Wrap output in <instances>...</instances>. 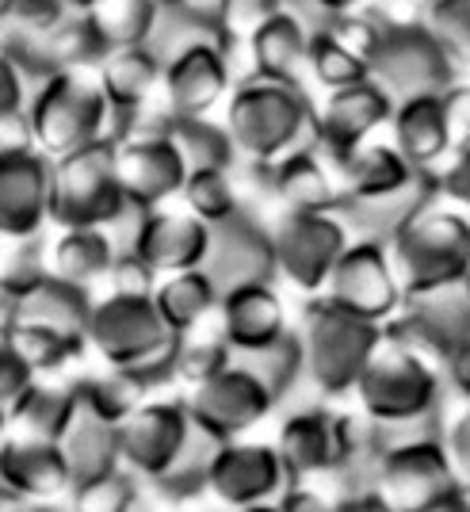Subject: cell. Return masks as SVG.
Returning <instances> with one entry per match:
<instances>
[{"instance_id":"cell-44","label":"cell","mask_w":470,"mask_h":512,"mask_svg":"<svg viewBox=\"0 0 470 512\" xmlns=\"http://www.w3.org/2000/svg\"><path fill=\"white\" fill-rule=\"evenodd\" d=\"M436 436L448 451L455 486H459V493L470 497V402H463L448 421H436Z\"/></svg>"},{"instance_id":"cell-59","label":"cell","mask_w":470,"mask_h":512,"mask_svg":"<svg viewBox=\"0 0 470 512\" xmlns=\"http://www.w3.org/2000/svg\"><path fill=\"white\" fill-rule=\"evenodd\" d=\"M463 291H467V299H470V276L463 279Z\"/></svg>"},{"instance_id":"cell-57","label":"cell","mask_w":470,"mask_h":512,"mask_svg":"<svg viewBox=\"0 0 470 512\" xmlns=\"http://www.w3.org/2000/svg\"><path fill=\"white\" fill-rule=\"evenodd\" d=\"M234 512H279L276 505H249V509H234Z\"/></svg>"},{"instance_id":"cell-31","label":"cell","mask_w":470,"mask_h":512,"mask_svg":"<svg viewBox=\"0 0 470 512\" xmlns=\"http://www.w3.org/2000/svg\"><path fill=\"white\" fill-rule=\"evenodd\" d=\"M73 409H77V386L65 390V386L31 383L20 402L8 409V432H12V440L58 444Z\"/></svg>"},{"instance_id":"cell-38","label":"cell","mask_w":470,"mask_h":512,"mask_svg":"<svg viewBox=\"0 0 470 512\" xmlns=\"http://www.w3.org/2000/svg\"><path fill=\"white\" fill-rule=\"evenodd\" d=\"M73 12L62 0H0V35L4 46H31L50 35Z\"/></svg>"},{"instance_id":"cell-48","label":"cell","mask_w":470,"mask_h":512,"mask_svg":"<svg viewBox=\"0 0 470 512\" xmlns=\"http://www.w3.org/2000/svg\"><path fill=\"white\" fill-rule=\"evenodd\" d=\"M440 115H444V127H448L451 150L470 146V81H455L440 96Z\"/></svg>"},{"instance_id":"cell-3","label":"cell","mask_w":470,"mask_h":512,"mask_svg":"<svg viewBox=\"0 0 470 512\" xmlns=\"http://www.w3.org/2000/svg\"><path fill=\"white\" fill-rule=\"evenodd\" d=\"M318 107L295 81H276L253 73L226 96V138L237 157L268 169L283 157L314 146Z\"/></svg>"},{"instance_id":"cell-33","label":"cell","mask_w":470,"mask_h":512,"mask_svg":"<svg viewBox=\"0 0 470 512\" xmlns=\"http://www.w3.org/2000/svg\"><path fill=\"white\" fill-rule=\"evenodd\" d=\"M249 46H253V69H257L260 77H276V81H295V85H302L310 35L287 12H276L264 27H257Z\"/></svg>"},{"instance_id":"cell-5","label":"cell","mask_w":470,"mask_h":512,"mask_svg":"<svg viewBox=\"0 0 470 512\" xmlns=\"http://www.w3.org/2000/svg\"><path fill=\"white\" fill-rule=\"evenodd\" d=\"M451 493L459 486L436 428L379 436V448L367 455V490L360 497L383 512H428Z\"/></svg>"},{"instance_id":"cell-26","label":"cell","mask_w":470,"mask_h":512,"mask_svg":"<svg viewBox=\"0 0 470 512\" xmlns=\"http://www.w3.org/2000/svg\"><path fill=\"white\" fill-rule=\"evenodd\" d=\"M58 451L69 467L73 486L111 474V470H119V425L100 417L96 409H88L77 394V409H73L62 440H58Z\"/></svg>"},{"instance_id":"cell-43","label":"cell","mask_w":470,"mask_h":512,"mask_svg":"<svg viewBox=\"0 0 470 512\" xmlns=\"http://www.w3.org/2000/svg\"><path fill=\"white\" fill-rule=\"evenodd\" d=\"M138 509V478L130 470H111L92 482L73 486V512H134Z\"/></svg>"},{"instance_id":"cell-1","label":"cell","mask_w":470,"mask_h":512,"mask_svg":"<svg viewBox=\"0 0 470 512\" xmlns=\"http://www.w3.org/2000/svg\"><path fill=\"white\" fill-rule=\"evenodd\" d=\"M352 398H356V417L375 436H406L436 428L448 386L440 360H432L428 352L406 341L383 337Z\"/></svg>"},{"instance_id":"cell-41","label":"cell","mask_w":470,"mask_h":512,"mask_svg":"<svg viewBox=\"0 0 470 512\" xmlns=\"http://www.w3.org/2000/svg\"><path fill=\"white\" fill-rule=\"evenodd\" d=\"M306 73L318 81L325 92H341L348 85H360L371 77V62H364L360 54H352L348 46H341L329 35H314L310 50H306Z\"/></svg>"},{"instance_id":"cell-18","label":"cell","mask_w":470,"mask_h":512,"mask_svg":"<svg viewBox=\"0 0 470 512\" xmlns=\"http://www.w3.org/2000/svg\"><path fill=\"white\" fill-rule=\"evenodd\" d=\"M203 272L211 276L218 295L245 287V283H276L268 226H260V218H253V211H241L211 226V249L203 260Z\"/></svg>"},{"instance_id":"cell-35","label":"cell","mask_w":470,"mask_h":512,"mask_svg":"<svg viewBox=\"0 0 470 512\" xmlns=\"http://www.w3.org/2000/svg\"><path fill=\"white\" fill-rule=\"evenodd\" d=\"M230 363H234L230 344L222 341V333L214 329V321H207V325H199V329H192V333L176 337L172 363H169V379H180V383L192 390V386L214 379L218 371H226Z\"/></svg>"},{"instance_id":"cell-14","label":"cell","mask_w":470,"mask_h":512,"mask_svg":"<svg viewBox=\"0 0 470 512\" xmlns=\"http://www.w3.org/2000/svg\"><path fill=\"white\" fill-rule=\"evenodd\" d=\"M287 486H291V474L283 467L276 444L253 440V436L218 444L207 467V482H203V490L226 512L249 509V505H276Z\"/></svg>"},{"instance_id":"cell-23","label":"cell","mask_w":470,"mask_h":512,"mask_svg":"<svg viewBox=\"0 0 470 512\" xmlns=\"http://www.w3.org/2000/svg\"><path fill=\"white\" fill-rule=\"evenodd\" d=\"M425 172H417L390 142H364L337 165L341 180V207H367L406 195L413 184H421Z\"/></svg>"},{"instance_id":"cell-27","label":"cell","mask_w":470,"mask_h":512,"mask_svg":"<svg viewBox=\"0 0 470 512\" xmlns=\"http://www.w3.org/2000/svg\"><path fill=\"white\" fill-rule=\"evenodd\" d=\"M390 146L406 157L417 172H436L451 157L448 127L440 115V96L402 100L390 115Z\"/></svg>"},{"instance_id":"cell-13","label":"cell","mask_w":470,"mask_h":512,"mask_svg":"<svg viewBox=\"0 0 470 512\" xmlns=\"http://www.w3.org/2000/svg\"><path fill=\"white\" fill-rule=\"evenodd\" d=\"M195 428H203L214 444L226 440H245L253 428H260L276 413L279 398L260 383L245 363H230L226 371H218L214 379L188 390V398H180Z\"/></svg>"},{"instance_id":"cell-22","label":"cell","mask_w":470,"mask_h":512,"mask_svg":"<svg viewBox=\"0 0 470 512\" xmlns=\"http://www.w3.org/2000/svg\"><path fill=\"white\" fill-rule=\"evenodd\" d=\"M257 172L264 176V195L279 211H341L337 165L318 146L291 153Z\"/></svg>"},{"instance_id":"cell-55","label":"cell","mask_w":470,"mask_h":512,"mask_svg":"<svg viewBox=\"0 0 470 512\" xmlns=\"http://www.w3.org/2000/svg\"><path fill=\"white\" fill-rule=\"evenodd\" d=\"M65 8H69V12H73V16H85L88 8H92V4H96V0H62Z\"/></svg>"},{"instance_id":"cell-29","label":"cell","mask_w":470,"mask_h":512,"mask_svg":"<svg viewBox=\"0 0 470 512\" xmlns=\"http://www.w3.org/2000/svg\"><path fill=\"white\" fill-rule=\"evenodd\" d=\"M119 256L104 230H62L50 245V276L92 295L96 283H107Z\"/></svg>"},{"instance_id":"cell-24","label":"cell","mask_w":470,"mask_h":512,"mask_svg":"<svg viewBox=\"0 0 470 512\" xmlns=\"http://www.w3.org/2000/svg\"><path fill=\"white\" fill-rule=\"evenodd\" d=\"M50 222V161L31 153L0 165V237L31 241Z\"/></svg>"},{"instance_id":"cell-30","label":"cell","mask_w":470,"mask_h":512,"mask_svg":"<svg viewBox=\"0 0 470 512\" xmlns=\"http://www.w3.org/2000/svg\"><path fill=\"white\" fill-rule=\"evenodd\" d=\"M96 73H100V85H104L111 107L123 115H134L161 96V62L153 58L150 46L107 54L104 62L96 65Z\"/></svg>"},{"instance_id":"cell-2","label":"cell","mask_w":470,"mask_h":512,"mask_svg":"<svg viewBox=\"0 0 470 512\" xmlns=\"http://www.w3.org/2000/svg\"><path fill=\"white\" fill-rule=\"evenodd\" d=\"M23 115L31 123L35 153L46 161H62L69 153H81L96 142L115 146L130 134V119H134V115H123L111 107L96 65L39 77L31 85Z\"/></svg>"},{"instance_id":"cell-47","label":"cell","mask_w":470,"mask_h":512,"mask_svg":"<svg viewBox=\"0 0 470 512\" xmlns=\"http://www.w3.org/2000/svg\"><path fill=\"white\" fill-rule=\"evenodd\" d=\"M279 512H344L348 501L337 497L333 490H325V482H291L279 493L276 501Z\"/></svg>"},{"instance_id":"cell-12","label":"cell","mask_w":470,"mask_h":512,"mask_svg":"<svg viewBox=\"0 0 470 512\" xmlns=\"http://www.w3.org/2000/svg\"><path fill=\"white\" fill-rule=\"evenodd\" d=\"M455 65L444 46L428 35L425 23H402L386 27L375 58H371V81L383 88L394 104L402 100H425L444 96L455 85Z\"/></svg>"},{"instance_id":"cell-45","label":"cell","mask_w":470,"mask_h":512,"mask_svg":"<svg viewBox=\"0 0 470 512\" xmlns=\"http://www.w3.org/2000/svg\"><path fill=\"white\" fill-rule=\"evenodd\" d=\"M276 12H279V0H218L214 20H218V27L226 31L230 46H234L237 39H245V43H249V39H253V31L264 27Z\"/></svg>"},{"instance_id":"cell-8","label":"cell","mask_w":470,"mask_h":512,"mask_svg":"<svg viewBox=\"0 0 470 512\" xmlns=\"http://www.w3.org/2000/svg\"><path fill=\"white\" fill-rule=\"evenodd\" d=\"M272 444L291 482H329L360 463L367 432L356 413H344L329 402H310L283 417Z\"/></svg>"},{"instance_id":"cell-60","label":"cell","mask_w":470,"mask_h":512,"mask_svg":"<svg viewBox=\"0 0 470 512\" xmlns=\"http://www.w3.org/2000/svg\"><path fill=\"white\" fill-rule=\"evenodd\" d=\"M421 4H436V0H421Z\"/></svg>"},{"instance_id":"cell-32","label":"cell","mask_w":470,"mask_h":512,"mask_svg":"<svg viewBox=\"0 0 470 512\" xmlns=\"http://www.w3.org/2000/svg\"><path fill=\"white\" fill-rule=\"evenodd\" d=\"M157 12H161V0H96L85 12V23L107 58V54L150 43Z\"/></svg>"},{"instance_id":"cell-37","label":"cell","mask_w":470,"mask_h":512,"mask_svg":"<svg viewBox=\"0 0 470 512\" xmlns=\"http://www.w3.org/2000/svg\"><path fill=\"white\" fill-rule=\"evenodd\" d=\"M172 146L180 150L188 172H207V169H234L237 153L226 138L222 123L211 119H176L169 127Z\"/></svg>"},{"instance_id":"cell-7","label":"cell","mask_w":470,"mask_h":512,"mask_svg":"<svg viewBox=\"0 0 470 512\" xmlns=\"http://www.w3.org/2000/svg\"><path fill=\"white\" fill-rule=\"evenodd\" d=\"M386 329L344 314L325 299L306 306L302 321V379L318 390L321 398H352V390L364 375L367 360L383 344Z\"/></svg>"},{"instance_id":"cell-17","label":"cell","mask_w":470,"mask_h":512,"mask_svg":"<svg viewBox=\"0 0 470 512\" xmlns=\"http://www.w3.org/2000/svg\"><path fill=\"white\" fill-rule=\"evenodd\" d=\"M230 88V46L222 43L180 50L161 65V104L172 119H207Z\"/></svg>"},{"instance_id":"cell-40","label":"cell","mask_w":470,"mask_h":512,"mask_svg":"<svg viewBox=\"0 0 470 512\" xmlns=\"http://www.w3.org/2000/svg\"><path fill=\"white\" fill-rule=\"evenodd\" d=\"M146 386L150 383L138 379V375L111 371V367H107L100 379H88V383L77 386V394H81V402H85L88 409H96L100 417L123 425L130 413L146 402Z\"/></svg>"},{"instance_id":"cell-58","label":"cell","mask_w":470,"mask_h":512,"mask_svg":"<svg viewBox=\"0 0 470 512\" xmlns=\"http://www.w3.org/2000/svg\"><path fill=\"white\" fill-rule=\"evenodd\" d=\"M161 4H199V0H161Z\"/></svg>"},{"instance_id":"cell-21","label":"cell","mask_w":470,"mask_h":512,"mask_svg":"<svg viewBox=\"0 0 470 512\" xmlns=\"http://www.w3.org/2000/svg\"><path fill=\"white\" fill-rule=\"evenodd\" d=\"M207 249H211V226H203L184 207H157V211H146L142 234L134 245V260L161 279L203 268Z\"/></svg>"},{"instance_id":"cell-50","label":"cell","mask_w":470,"mask_h":512,"mask_svg":"<svg viewBox=\"0 0 470 512\" xmlns=\"http://www.w3.org/2000/svg\"><path fill=\"white\" fill-rule=\"evenodd\" d=\"M31 153H35V138H31L27 115H23V111H16V115H0V165H4V161L31 157Z\"/></svg>"},{"instance_id":"cell-36","label":"cell","mask_w":470,"mask_h":512,"mask_svg":"<svg viewBox=\"0 0 470 512\" xmlns=\"http://www.w3.org/2000/svg\"><path fill=\"white\" fill-rule=\"evenodd\" d=\"M180 203H184V211H192L203 226H218V222H226V218H234V214L249 211L234 169L188 172Z\"/></svg>"},{"instance_id":"cell-6","label":"cell","mask_w":470,"mask_h":512,"mask_svg":"<svg viewBox=\"0 0 470 512\" xmlns=\"http://www.w3.org/2000/svg\"><path fill=\"white\" fill-rule=\"evenodd\" d=\"M85 344L111 371H127L146 383H157L161 375L169 379L176 333L153 310L150 295L107 291L88 310Z\"/></svg>"},{"instance_id":"cell-28","label":"cell","mask_w":470,"mask_h":512,"mask_svg":"<svg viewBox=\"0 0 470 512\" xmlns=\"http://www.w3.org/2000/svg\"><path fill=\"white\" fill-rule=\"evenodd\" d=\"M218 287L211 283V276L203 268L192 272H176V276H161L153 283L150 302L153 310L161 314V321L169 325L176 337L192 333L199 325H207L218 310Z\"/></svg>"},{"instance_id":"cell-53","label":"cell","mask_w":470,"mask_h":512,"mask_svg":"<svg viewBox=\"0 0 470 512\" xmlns=\"http://www.w3.org/2000/svg\"><path fill=\"white\" fill-rule=\"evenodd\" d=\"M344 512H383L379 505H371L367 497H348V509Z\"/></svg>"},{"instance_id":"cell-15","label":"cell","mask_w":470,"mask_h":512,"mask_svg":"<svg viewBox=\"0 0 470 512\" xmlns=\"http://www.w3.org/2000/svg\"><path fill=\"white\" fill-rule=\"evenodd\" d=\"M115 180L123 188L127 207L157 211L180 199L188 165L169 134H134L115 142Z\"/></svg>"},{"instance_id":"cell-19","label":"cell","mask_w":470,"mask_h":512,"mask_svg":"<svg viewBox=\"0 0 470 512\" xmlns=\"http://www.w3.org/2000/svg\"><path fill=\"white\" fill-rule=\"evenodd\" d=\"M88 310H92V295L43 272V276H35L31 283H23L20 291L8 295L4 325L23 329V333H46V337L85 344Z\"/></svg>"},{"instance_id":"cell-25","label":"cell","mask_w":470,"mask_h":512,"mask_svg":"<svg viewBox=\"0 0 470 512\" xmlns=\"http://www.w3.org/2000/svg\"><path fill=\"white\" fill-rule=\"evenodd\" d=\"M65 490H73V478H69L58 444L8 440V448L0 451V501H39L43 505Z\"/></svg>"},{"instance_id":"cell-16","label":"cell","mask_w":470,"mask_h":512,"mask_svg":"<svg viewBox=\"0 0 470 512\" xmlns=\"http://www.w3.org/2000/svg\"><path fill=\"white\" fill-rule=\"evenodd\" d=\"M390 115L394 100L371 77L341 92H325V104L318 107V123H314V146L333 165H341L348 153L360 150L390 123Z\"/></svg>"},{"instance_id":"cell-10","label":"cell","mask_w":470,"mask_h":512,"mask_svg":"<svg viewBox=\"0 0 470 512\" xmlns=\"http://www.w3.org/2000/svg\"><path fill=\"white\" fill-rule=\"evenodd\" d=\"M123 211L127 199L115 180L111 142L50 161V222L58 230H107Z\"/></svg>"},{"instance_id":"cell-46","label":"cell","mask_w":470,"mask_h":512,"mask_svg":"<svg viewBox=\"0 0 470 512\" xmlns=\"http://www.w3.org/2000/svg\"><path fill=\"white\" fill-rule=\"evenodd\" d=\"M432 184H436V199L470 214V146L451 150L448 161L432 172Z\"/></svg>"},{"instance_id":"cell-56","label":"cell","mask_w":470,"mask_h":512,"mask_svg":"<svg viewBox=\"0 0 470 512\" xmlns=\"http://www.w3.org/2000/svg\"><path fill=\"white\" fill-rule=\"evenodd\" d=\"M8 440H12V432H8V413H0V451L8 448Z\"/></svg>"},{"instance_id":"cell-54","label":"cell","mask_w":470,"mask_h":512,"mask_svg":"<svg viewBox=\"0 0 470 512\" xmlns=\"http://www.w3.org/2000/svg\"><path fill=\"white\" fill-rule=\"evenodd\" d=\"M329 8H337V12H356L360 4H367V0H325Z\"/></svg>"},{"instance_id":"cell-4","label":"cell","mask_w":470,"mask_h":512,"mask_svg":"<svg viewBox=\"0 0 470 512\" xmlns=\"http://www.w3.org/2000/svg\"><path fill=\"white\" fill-rule=\"evenodd\" d=\"M386 253L406 295L459 287L470 276V214L428 199L390 234Z\"/></svg>"},{"instance_id":"cell-11","label":"cell","mask_w":470,"mask_h":512,"mask_svg":"<svg viewBox=\"0 0 470 512\" xmlns=\"http://www.w3.org/2000/svg\"><path fill=\"white\" fill-rule=\"evenodd\" d=\"M321 299L329 306H337L344 314L360 321H371L386 329L390 321L406 310V287L390 264L386 241L375 237H352V245L344 249V256L337 260L329 287Z\"/></svg>"},{"instance_id":"cell-49","label":"cell","mask_w":470,"mask_h":512,"mask_svg":"<svg viewBox=\"0 0 470 512\" xmlns=\"http://www.w3.org/2000/svg\"><path fill=\"white\" fill-rule=\"evenodd\" d=\"M31 77L20 69V62L12 54L0 50V115H16L27 107V96H31Z\"/></svg>"},{"instance_id":"cell-51","label":"cell","mask_w":470,"mask_h":512,"mask_svg":"<svg viewBox=\"0 0 470 512\" xmlns=\"http://www.w3.org/2000/svg\"><path fill=\"white\" fill-rule=\"evenodd\" d=\"M440 371H444V386H448L451 394H459L463 402H470V341L463 348H455L448 360L440 363Z\"/></svg>"},{"instance_id":"cell-39","label":"cell","mask_w":470,"mask_h":512,"mask_svg":"<svg viewBox=\"0 0 470 512\" xmlns=\"http://www.w3.org/2000/svg\"><path fill=\"white\" fill-rule=\"evenodd\" d=\"M234 360L245 363L260 383L276 394L279 402L302 383V344H299V333H295V329H287L279 341H272L268 348L253 352V356H234Z\"/></svg>"},{"instance_id":"cell-34","label":"cell","mask_w":470,"mask_h":512,"mask_svg":"<svg viewBox=\"0 0 470 512\" xmlns=\"http://www.w3.org/2000/svg\"><path fill=\"white\" fill-rule=\"evenodd\" d=\"M207 43L230 46L226 31L214 20V12H207L203 4H161L157 23H153V35L146 46L153 50V58L165 65L180 50H192V46H207Z\"/></svg>"},{"instance_id":"cell-20","label":"cell","mask_w":470,"mask_h":512,"mask_svg":"<svg viewBox=\"0 0 470 512\" xmlns=\"http://www.w3.org/2000/svg\"><path fill=\"white\" fill-rule=\"evenodd\" d=\"M214 329L222 333L234 356H253L291 329L287 302L276 283H245L234 291H222L214 310Z\"/></svg>"},{"instance_id":"cell-52","label":"cell","mask_w":470,"mask_h":512,"mask_svg":"<svg viewBox=\"0 0 470 512\" xmlns=\"http://www.w3.org/2000/svg\"><path fill=\"white\" fill-rule=\"evenodd\" d=\"M428 512H470V497L467 493H451L448 501H440L436 509H428Z\"/></svg>"},{"instance_id":"cell-9","label":"cell","mask_w":470,"mask_h":512,"mask_svg":"<svg viewBox=\"0 0 470 512\" xmlns=\"http://www.w3.org/2000/svg\"><path fill=\"white\" fill-rule=\"evenodd\" d=\"M272 234V268L302 299H321L329 276L344 249L352 245V230L341 211H279Z\"/></svg>"},{"instance_id":"cell-42","label":"cell","mask_w":470,"mask_h":512,"mask_svg":"<svg viewBox=\"0 0 470 512\" xmlns=\"http://www.w3.org/2000/svg\"><path fill=\"white\" fill-rule=\"evenodd\" d=\"M428 35L444 46L455 73L470 69V0H436L425 16Z\"/></svg>"}]
</instances>
